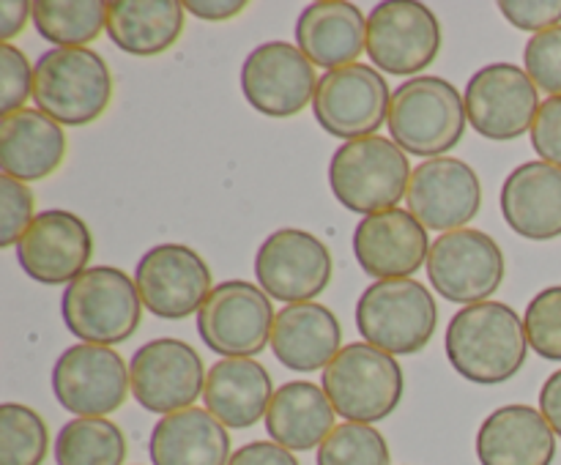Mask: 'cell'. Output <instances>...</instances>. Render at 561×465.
Returning a JSON list of instances; mask_svg holds the SVG:
<instances>
[{
	"label": "cell",
	"instance_id": "83f0119b",
	"mask_svg": "<svg viewBox=\"0 0 561 465\" xmlns=\"http://www.w3.org/2000/svg\"><path fill=\"white\" fill-rule=\"evenodd\" d=\"M334 416L337 410L323 386L290 381L274 392L266 414V432L288 452H310L321 449V443L332 435Z\"/></svg>",
	"mask_w": 561,
	"mask_h": 465
},
{
	"label": "cell",
	"instance_id": "d590c367",
	"mask_svg": "<svg viewBox=\"0 0 561 465\" xmlns=\"http://www.w3.org/2000/svg\"><path fill=\"white\" fill-rule=\"evenodd\" d=\"M33 219V191L27 184L11 175H0V246L11 249L20 244Z\"/></svg>",
	"mask_w": 561,
	"mask_h": 465
},
{
	"label": "cell",
	"instance_id": "7a4b0ae2",
	"mask_svg": "<svg viewBox=\"0 0 561 465\" xmlns=\"http://www.w3.org/2000/svg\"><path fill=\"white\" fill-rule=\"evenodd\" d=\"M107 60L88 47H53L33 66V102L60 126H88L113 102Z\"/></svg>",
	"mask_w": 561,
	"mask_h": 465
},
{
	"label": "cell",
	"instance_id": "d6a6232c",
	"mask_svg": "<svg viewBox=\"0 0 561 465\" xmlns=\"http://www.w3.org/2000/svg\"><path fill=\"white\" fill-rule=\"evenodd\" d=\"M318 465H389V443L373 425L345 421L321 443Z\"/></svg>",
	"mask_w": 561,
	"mask_h": 465
},
{
	"label": "cell",
	"instance_id": "6da1fadb",
	"mask_svg": "<svg viewBox=\"0 0 561 465\" xmlns=\"http://www.w3.org/2000/svg\"><path fill=\"white\" fill-rule=\"evenodd\" d=\"M453 370L480 386H496L518 375L529 356L524 321L502 301H482L455 312L444 334Z\"/></svg>",
	"mask_w": 561,
	"mask_h": 465
},
{
	"label": "cell",
	"instance_id": "7402d4cb",
	"mask_svg": "<svg viewBox=\"0 0 561 465\" xmlns=\"http://www.w3.org/2000/svg\"><path fill=\"white\" fill-rule=\"evenodd\" d=\"M557 457V432L540 408L504 405L477 430L480 465H551Z\"/></svg>",
	"mask_w": 561,
	"mask_h": 465
},
{
	"label": "cell",
	"instance_id": "30bf717a",
	"mask_svg": "<svg viewBox=\"0 0 561 465\" xmlns=\"http://www.w3.org/2000/svg\"><path fill=\"white\" fill-rule=\"evenodd\" d=\"M392 91L381 71L367 63L332 69L318 80L312 115L323 131L340 140L373 137L389 118Z\"/></svg>",
	"mask_w": 561,
	"mask_h": 465
},
{
	"label": "cell",
	"instance_id": "ba28073f",
	"mask_svg": "<svg viewBox=\"0 0 561 465\" xmlns=\"http://www.w3.org/2000/svg\"><path fill=\"white\" fill-rule=\"evenodd\" d=\"M274 321L272 299L261 284L228 279L211 290L197 312V334L222 359H252L272 345Z\"/></svg>",
	"mask_w": 561,
	"mask_h": 465
},
{
	"label": "cell",
	"instance_id": "b9f144b4",
	"mask_svg": "<svg viewBox=\"0 0 561 465\" xmlns=\"http://www.w3.org/2000/svg\"><path fill=\"white\" fill-rule=\"evenodd\" d=\"M27 20H33V3H27V0H3L0 3V38H3V44L20 36L25 31Z\"/></svg>",
	"mask_w": 561,
	"mask_h": 465
},
{
	"label": "cell",
	"instance_id": "8fae6325",
	"mask_svg": "<svg viewBox=\"0 0 561 465\" xmlns=\"http://www.w3.org/2000/svg\"><path fill=\"white\" fill-rule=\"evenodd\" d=\"M53 392L77 419H104L129 397V364L113 348L77 342L55 359Z\"/></svg>",
	"mask_w": 561,
	"mask_h": 465
},
{
	"label": "cell",
	"instance_id": "f546056e",
	"mask_svg": "<svg viewBox=\"0 0 561 465\" xmlns=\"http://www.w3.org/2000/svg\"><path fill=\"white\" fill-rule=\"evenodd\" d=\"M107 11L102 0H36L33 25L55 47H85L107 31Z\"/></svg>",
	"mask_w": 561,
	"mask_h": 465
},
{
	"label": "cell",
	"instance_id": "44dd1931",
	"mask_svg": "<svg viewBox=\"0 0 561 465\" xmlns=\"http://www.w3.org/2000/svg\"><path fill=\"white\" fill-rule=\"evenodd\" d=\"M502 217L513 233L531 241L561 235V167L542 159L524 162L504 178Z\"/></svg>",
	"mask_w": 561,
	"mask_h": 465
},
{
	"label": "cell",
	"instance_id": "8992f818",
	"mask_svg": "<svg viewBox=\"0 0 561 465\" xmlns=\"http://www.w3.org/2000/svg\"><path fill=\"white\" fill-rule=\"evenodd\" d=\"M321 386L345 421L376 425L398 410L405 377L398 356L370 342H351L323 370Z\"/></svg>",
	"mask_w": 561,
	"mask_h": 465
},
{
	"label": "cell",
	"instance_id": "e0dca14e",
	"mask_svg": "<svg viewBox=\"0 0 561 465\" xmlns=\"http://www.w3.org/2000/svg\"><path fill=\"white\" fill-rule=\"evenodd\" d=\"M135 284L142 306L162 321H184L211 295V268L192 246L159 244L140 257Z\"/></svg>",
	"mask_w": 561,
	"mask_h": 465
},
{
	"label": "cell",
	"instance_id": "d6986e66",
	"mask_svg": "<svg viewBox=\"0 0 561 465\" xmlns=\"http://www.w3.org/2000/svg\"><path fill=\"white\" fill-rule=\"evenodd\" d=\"M409 211L427 230L453 233L466 228L482 208V184L474 167L455 156L416 164L409 184Z\"/></svg>",
	"mask_w": 561,
	"mask_h": 465
},
{
	"label": "cell",
	"instance_id": "836d02e7",
	"mask_svg": "<svg viewBox=\"0 0 561 465\" xmlns=\"http://www.w3.org/2000/svg\"><path fill=\"white\" fill-rule=\"evenodd\" d=\"M526 339L537 356L561 361V284L540 290L526 306Z\"/></svg>",
	"mask_w": 561,
	"mask_h": 465
},
{
	"label": "cell",
	"instance_id": "ac0fdd59",
	"mask_svg": "<svg viewBox=\"0 0 561 465\" xmlns=\"http://www.w3.org/2000/svg\"><path fill=\"white\" fill-rule=\"evenodd\" d=\"M93 255V233L88 222L64 208L36 213L33 224L16 244V263L42 284H71Z\"/></svg>",
	"mask_w": 561,
	"mask_h": 465
},
{
	"label": "cell",
	"instance_id": "ab89813d",
	"mask_svg": "<svg viewBox=\"0 0 561 465\" xmlns=\"http://www.w3.org/2000/svg\"><path fill=\"white\" fill-rule=\"evenodd\" d=\"M228 465H299V460L274 441H252L236 449Z\"/></svg>",
	"mask_w": 561,
	"mask_h": 465
},
{
	"label": "cell",
	"instance_id": "4fadbf2b",
	"mask_svg": "<svg viewBox=\"0 0 561 465\" xmlns=\"http://www.w3.org/2000/svg\"><path fill=\"white\" fill-rule=\"evenodd\" d=\"M206 375L197 350L173 337L140 345L129 361L131 397L159 416L192 408L206 392Z\"/></svg>",
	"mask_w": 561,
	"mask_h": 465
},
{
	"label": "cell",
	"instance_id": "2e32d148",
	"mask_svg": "<svg viewBox=\"0 0 561 465\" xmlns=\"http://www.w3.org/2000/svg\"><path fill=\"white\" fill-rule=\"evenodd\" d=\"M316 66L296 44H257L241 63V93L252 109L268 118H294L316 98Z\"/></svg>",
	"mask_w": 561,
	"mask_h": 465
},
{
	"label": "cell",
	"instance_id": "f35d334b",
	"mask_svg": "<svg viewBox=\"0 0 561 465\" xmlns=\"http://www.w3.org/2000/svg\"><path fill=\"white\" fill-rule=\"evenodd\" d=\"M531 146L542 162L561 167V96H551L540 104L531 126Z\"/></svg>",
	"mask_w": 561,
	"mask_h": 465
},
{
	"label": "cell",
	"instance_id": "52a82bcc",
	"mask_svg": "<svg viewBox=\"0 0 561 465\" xmlns=\"http://www.w3.org/2000/svg\"><path fill=\"white\" fill-rule=\"evenodd\" d=\"M438 304L416 279H381L356 301V328L365 342L392 356L420 353L436 334Z\"/></svg>",
	"mask_w": 561,
	"mask_h": 465
},
{
	"label": "cell",
	"instance_id": "ffe728a7",
	"mask_svg": "<svg viewBox=\"0 0 561 465\" xmlns=\"http://www.w3.org/2000/svg\"><path fill=\"white\" fill-rule=\"evenodd\" d=\"M427 228L403 208L362 217L354 230V255L362 271L381 279H409L427 266L431 255Z\"/></svg>",
	"mask_w": 561,
	"mask_h": 465
},
{
	"label": "cell",
	"instance_id": "484cf974",
	"mask_svg": "<svg viewBox=\"0 0 561 465\" xmlns=\"http://www.w3.org/2000/svg\"><path fill=\"white\" fill-rule=\"evenodd\" d=\"M148 454L153 465H228V427L206 408H184L153 425Z\"/></svg>",
	"mask_w": 561,
	"mask_h": 465
},
{
	"label": "cell",
	"instance_id": "3957f363",
	"mask_svg": "<svg viewBox=\"0 0 561 465\" xmlns=\"http://www.w3.org/2000/svg\"><path fill=\"white\" fill-rule=\"evenodd\" d=\"M389 135L405 153L438 159L466 135V98L444 77H411L394 88L389 104Z\"/></svg>",
	"mask_w": 561,
	"mask_h": 465
},
{
	"label": "cell",
	"instance_id": "4316f807",
	"mask_svg": "<svg viewBox=\"0 0 561 465\" xmlns=\"http://www.w3.org/2000/svg\"><path fill=\"white\" fill-rule=\"evenodd\" d=\"M272 397V375L255 359H219L206 375V410L230 430L257 425L268 414Z\"/></svg>",
	"mask_w": 561,
	"mask_h": 465
},
{
	"label": "cell",
	"instance_id": "1f68e13d",
	"mask_svg": "<svg viewBox=\"0 0 561 465\" xmlns=\"http://www.w3.org/2000/svg\"><path fill=\"white\" fill-rule=\"evenodd\" d=\"M47 452V421L27 405H0V465H42Z\"/></svg>",
	"mask_w": 561,
	"mask_h": 465
},
{
	"label": "cell",
	"instance_id": "7c38bea8",
	"mask_svg": "<svg viewBox=\"0 0 561 465\" xmlns=\"http://www.w3.org/2000/svg\"><path fill=\"white\" fill-rule=\"evenodd\" d=\"M442 53V22L425 3L387 0L367 16V55L387 74L420 77Z\"/></svg>",
	"mask_w": 561,
	"mask_h": 465
},
{
	"label": "cell",
	"instance_id": "cb8c5ba5",
	"mask_svg": "<svg viewBox=\"0 0 561 465\" xmlns=\"http://www.w3.org/2000/svg\"><path fill=\"white\" fill-rule=\"evenodd\" d=\"M272 350L294 372L327 370L343 350V326L337 315L318 301L288 304L274 321Z\"/></svg>",
	"mask_w": 561,
	"mask_h": 465
},
{
	"label": "cell",
	"instance_id": "9c48e42d",
	"mask_svg": "<svg viewBox=\"0 0 561 465\" xmlns=\"http://www.w3.org/2000/svg\"><path fill=\"white\" fill-rule=\"evenodd\" d=\"M427 277L453 304L474 306L491 299L507 277V260L496 239L474 228L442 233L427 255Z\"/></svg>",
	"mask_w": 561,
	"mask_h": 465
},
{
	"label": "cell",
	"instance_id": "4dcf8cb0",
	"mask_svg": "<svg viewBox=\"0 0 561 465\" xmlns=\"http://www.w3.org/2000/svg\"><path fill=\"white\" fill-rule=\"evenodd\" d=\"M126 438L110 419H71L55 438L58 465H124Z\"/></svg>",
	"mask_w": 561,
	"mask_h": 465
},
{
	"label": "cell",
	"instance_id": "603a6c76",
	"mask_svg": "<svg viewBox=\"0 0 561 465\" xmlns=\"http://www.w3.org/2000/svg\"><path fill=\"white\" fill-rule=\"evenodd\" d=\"M296 47L312 66L343 69L367 49V16L348 0H318L296 20Z\"/></svg>",
	"mask_w": 561,
	"mask_h": 465
},
{
	"label": "cell",
	"instance_id": "7bdbcfd3",
	"mask_svg": "<svg viewBox=\"0 0 561 465\" xmlns=\"http://www.w3.org/2000/svg\"><path fill=\"white\" fill-rule=\"evenodd\" d=\"M540 414L546 416L548 425L561 438V370L553 372L540 388Z\"/></svg>",
	"mask_w": 561,
	"mask_h": 465
},
{
	"label": "cell",
	"instance_id": "9a60e30c",
	"mask_svg": "<svg viewBox=\"0 0 561 465\" xmlns=\"http://www.w3.org/2000/svg\"><path fill=\"white\" fill-rule=\"evenodd\" d=\"M463 98L469 126L485 140L496 142L518 140L531 131L542 104L526 69L513 63L482 66L466 82Z\"/></svg>",
	"mask_w": 561,
	"mask_h": 465
},
{
	"label": "cell",
	"instance_id": "f1b7e54d",
	"mask_svg": "<svg viewBox=\"0 0 561 465\" xmlns=\"http://www.w3.org/2000/svg\"><path fill=\"white\" fill-rule=\"evenodd\" d=\"M184 20L186 9L179 0H113L107 36L124 53L157 58L179 42Z\"/></svg>",
	"mask_w": 561,
	"mask_h": 465
},
{
	"label": "cell",
	"instance_id": "5b68a950",
	"mask_svg": "<svg viewBox=\"0 0 561 465\" xmlns=\"http://www.w3.org/2000/svg\"><path fill=\"white\" fill-rule=\"evenodd\" d=\"M60 315L77 339L113 348L140 328V290L121 268L91 266L75 282L66 284Z\"/></svg>",
	"mask_w": 561,
	"mask_h": 465
},
{
	"label": "cell",
	"instance_id": "5bb4252c",
	"mask_svg": "<svg viewBox=\"0 0 561 465\" xmlns=\"http://www.w3.org/2000/svg\"><path fill=\"white\" fill-rule=\"evenodd\" d=\"M332 252L318 235L299 228L274 230L255 255V277L268 299L307 304L332 282Z\"/></svg>",
	"mask_w": 561,
	"mask_h": 465
},
{
	"label": "cell",
	"instance_id": "60d3db41",
	"mask_svg": "<svg viewBox=\"0 0 561 465\" xmlns=\"http://www.w3.org/2000/svg\"><path fill=\"white\" fill-rule=\"evenodd\" d=\"M184 9L195 14L197 20L225 22L239 16L247 9V0H186Z\"/></svg>",
	"mask_w": 561,
	"mask_h": 465
},
{
	"label": "cell",
	"instance_id": "277c9868",
	"mask_svg": "<svg viewBox=\"0 0 561 465\" xmlns=\"http://www.w3.org/2000/svg\"><path fill=\"white\" fill-rule=\"evenodd\" d=\"M409 156L394 140L381 135L343 142L329 162V189L348 211L370 213L398 208L409 195Z\"/></svg>",
	"mask_w": 561,
	"mask_h": 465
},
{
	"label": "cell",
	"instance_id": "e575fe53",
	"mask_svg": "<svg viewBox=\"0 0 561 465\" xmlns=\"http://www.w3.org/2000/svg\"><path fill=\"white\" fill-rule=\"evenodd\" d=\"M524 66L537 91L548 93V98L561 96V25L535 33L526 42Z\"/></svg>",
	"mask_w": 561,
	"mask_h": 465
},
{
	"label": "cell",
	"instance_id": "74e56055",
	"mask_svg": "<svg viewBox=\"0 0 561 465\" xmlns=\"http://www.w3.org/2000/svg\"><path fill=\"white\" fill-rule=\"evenodd\" d=\"M499 11L510 25L529 33H542L561 25V0H502Z\"/></svg>",
	"mask_w": 561,
	"mask_h": 465
},
{
	"label": "cell",
	"instance_id": "d4e9b609",
	"mask_svg": "<svg viewBox=\"0 0 561 465\" xmlns=\"http://www.w3.org/2000/svg\"><path fill=\"white\" fill-rule=\"evenodd\" d=\"M69 142L64 126L42 109H20L0 124V167L3 175L31 184L49 178L64 164Z\"/></svg>",
	"mask_w": 561,
	"mask_h": 465
},
{
	"label": "cell",
	"instance_id": "8d00e7d4",
	"mask_svg": "<svg viewBox=\"0 0 561 465\" xmlns=\"http://www.w3.org/2000/svg\"><path fill=\"white\" fill-rule=\"evenodd\" d=\"M33 96V66L14 44H0V113L3 118L25 109Z\"/></svg>",
	"mask_w": 561,
	"mask_h": 465
}]
</instances>
